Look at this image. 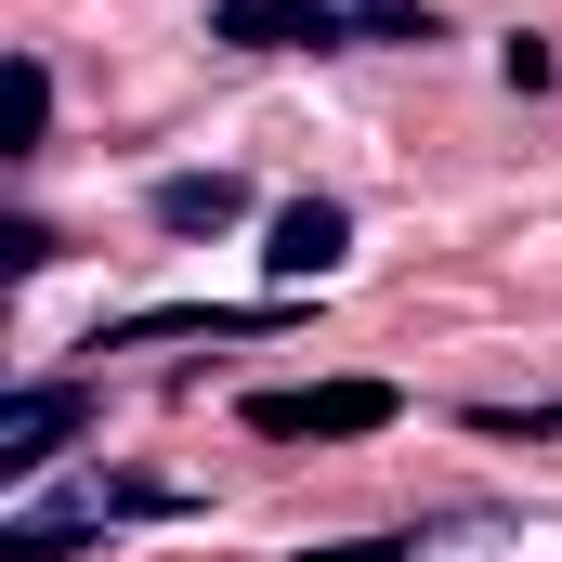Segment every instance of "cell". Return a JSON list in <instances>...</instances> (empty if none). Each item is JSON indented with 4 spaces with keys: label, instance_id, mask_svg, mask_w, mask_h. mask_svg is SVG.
<instances>
[{
    "label": "cell",
    "instance_id": "cell-1",
    "mask_svg": "<svg viewBox=\"0 0 562 562\" xmlns=\"http://www.w3.org/2000/svg\"><path fill=\"white\" fill-rule=\"evenodd\" d=\"M406 419L393 380H314V393H249V431L262 445H367V431Z\"/></svg>",
    "mask_w": 562,
    "mask_h": 562
},
{
    "label": "cell",
    "instance_id": "cell-2",
    "mask_svg": "<svg viewBox=\"0 0 562 562\" xmlns=\"http://www.w3.org/2000/svg\"><path fill=\"white\" fill-rule=\"evenodd\" d=\"M210 40H236V53H340V40H367V13L353 0H210Z\"/></svg>",
    "mask_w": 562,
    "mask_h": 562
},
{
    "label": "cell",
    "instance_id": "cell-3",
    "mask_svg": "<svg viewBox=\"0 0 562 562\" xmlns=\"http://www.w3.org/2000/svg\"><path fill=\"white\" fill-rule=\"evenodd\" d=\"M92 431V393L79 380H26V393H0V471L26 484V471H53V445H79Z\"/></svg>",
    "mask_w": 562,
    "mask_h": 562
},
{
    "label": "cell",
    "instance_id": "cell-4",
    "mask_svg": "<svg viewBox=\"0 0 562 562\" xmlns=\"http://www.w3.org/2000/svg\"><path fill=\"white\" fill-rule=\"evenodd\" d=\"M340 249H353V223H340L327 196H288V210H276V236H262V276H276V288H314Z\"/></svg>",
    "mask_w": 562,
    "mask_h": 562
},
{
    "label": "cell",
    "instance_id": "cell-5",
    "mask_svg": "<svg viewBox=\"0 0 562 562\" xmlns=\"http://www.w3.org/2000/svg\"><path fill=\"white\" fill-rule=\"evenodd\" d=\"M236 210H249L236 170H170V183H157V223H170V236H223Z\"/></svg>",
    "mask_w": 562,
    "mask_h": 562
},
{
    "label": "cell",
    "instance_id": "cell-6",
    "mask_svg": "<svg viewBox=\"0 0 562 562\" xmlns=\"http://www.w3.org/2000/svg\"><path fill=\"white\" fill-rule=\"evenodd\" d=\"M92 537H105V510H66V497H53V510H26V524H0V562H79Z\"/></svg>",
    "mask_w": 562,
    "mask_h": 562
},
{
    "label": "cell",
    "instance_id": "cell-7",
    "mask_svg": "<svg viewBox=\"0 0 562 562\" xmlns=\"http://www.w3.org/2000/svg\"><path fill=\"white\" fill-rule=\"evenodd\" d=\"M40 132H53V66L13 53V144H0V157H40Z\"/></svg>",
    "mask_w": 562,
    "mask_h": 562
},
{
    "label": "cell",
    "instance_id": "cell-8",
    "mask_svg": "<svg viewBox=\"0 0 562 562\" xmlns=\"http://www.w3.org/2000/svg\"><path fill=\"white\" fill-rule=\"evenodd\" d=\"M367 40H406V53H419V40H445V13H431V0H367Z\"/></svg>",
    "mask_w": 562,
    "mask_h": 562
},
{
    "label": "cell",
    "instance_id": "cell-9",
    "mask_svg": "<svg viewBox=\"0 0 562 562\" xmlns=\"http://www.w3.org/2000/svg\"><path fill=\"white\" fill-rule=\"evenodd\" d=\"M0 262H13V276H40V262H53V223H26V210H13V223H0Z\"/></svg>",
    "mask_w": 562,
    "mask_h": 562
},
{
    "label": "cell",
    "instance_id": "cell-10",
    "mask_svg": "<svg viewBox=\"0 0 562 562\" xmlns=\"http://www.w3.org/2000/svg\"><path fill=\"white\" fill-rule=\"evenodd\" d=\"M497 66H510V92H550V79H562L550 40H497Z\"/></svg>",
    "mask_w": 562,
    "mask_h": 562
},
{
    "label": "cell",
    "instance_id": "cell-11",
    "mask_svg": "<svg viewBox=\"0 0 562 562\" xmlns=\"http://www.w3.org/2000/svg\"><path fill=\"white\" fill-rule=\"evenodd\" d=\"M353 13H367V0H353Z\"/></svg>",
    "mask_w": 562,
    "mask_h": 562
}]
</instances>
